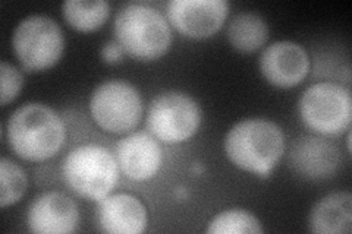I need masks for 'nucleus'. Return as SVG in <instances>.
Here are the masks:
<instances>
[{
  "label": "nucleus",
  "mask_w": 352,
  "mask_h": 234,
  "mask_svg": "<svg viewBox=\"0 0 352 234\" xmlns=\"http://www.w3.org/2000/svg\"><path fill=\"white\" fill-rule=\"evenodd\" d=\"M6 138L18 157L38 163L54 157L62 150L66 129L52 107L27 103L8 119Z\"/></svg>",
  "instance_id": "1"
},
{
  "label": "nucleus",
  "mask_w": 352,
  "mask_h": 234,
  "mask_svg": "<svg viewBox=\"0 0 352 234\" xmlns=\"http://www.w3.org/2000/svg\"><path fill=\"white\" fill-rule=\"evenodd\" d=\"M285 151L282 129L267 119H245L230 128L225 138V152L238 169L269 176Z\"/></svg>",
  "instance_id": "2"
},
{
  "label": "nucleus",
  "mask_w": 352,
  "mask_h": 234,
  "mask_svg": "<svg viewBox=\"0 0 352 234\" xmlns=\"http://www.w3.org/2000/svg\"><path fill=\"white\" fill-rule=\"evenodd\" d=\"M115 37L125 53L138 60H156L172 44V30L162 12L147 5L129 3L115 19Z\"/></svg>",
  "instance_id": "3"
},
{
  "label": "nucleus",
  "mask_w": 352,
  "mask_h": 234,
  "mask_svg": "<svg viewBox=\"0 0 352 234\" xmlns=\"http://www.w3.org/2000/svg\"><path fill=\"white\" fill-rule=\"evenodd\" d=\"M118 161L102 145L87 143L72 150L63 161V177L80 196L100 202L118 182Z\"/></svg>",
  "instance_id": "4"
},
{
  "label": "nucleus",
  "mask_w": 352,
  "mask_h": 234,
  "mask_svg": "<svg viewBox=\"0 0 352 234\" xmlns=\"http://www.w3.org/2000/svg\"><path fill=\"white\" fill-rule=\"evenodd\" d=\"M14 51L22 68L40 72L53 68L65 50L62 28L46 15H31L22 19L12 36Z\"/></svg>",
  "instance_id": "5"
},
{
  "label": "nucleus",
  "mask_w": 352,
  "mask_h": 234,
  "mask_svg": "<svg viewBox=\"0 0 352 234\" xmlns=\"http://www.w3.org/2000/svg\"><path fill=\"white\" fill-rule=\"evenodd\" d=\"M298 106L304 124L322 135H339L351 125L352 98L342 85L314 84L301 95Z\"/></svg>",
  "instance_id": "6"
},
{
  "label": "nucleus",
  "mask_w": 352,
  "mask_h": 234,
  "mask_svg": "<svg viewBox=\"0 0 352 234\" xmlns=\"http://www.w3.org/2000/svg\"><path fill=\"white\" fill-rule=\"evenodd\" d=\"M90 111L96 124L110 133L134 129L142 116V100L137 88L122 80L98 85L90 98Z\"/></svg>",
  "instance_id": "7"
},
{
  "label": "nucleus",
  "mask_w": 352,
  "mask_h": 234,
  "mask_svg": "<svg viewBox=\"0 0 352 234\" xmlns=\"http://www.w3.org/2000/svg\"><path fill=\"white\" fill-rule=\"evenodd\" d=\"M200 124V107L184 93H162L148 107L147 126L153 137L164 143H179L190 139Z\"/></svg>",
  "instance_id": "8"
},
{
  "label": "nucleus",
  "mask_w": 352,
  "mask_h": 234,
  "mask_svg": "<svg viewBox=\"0 0 352 234\" xmlns=\"http://www.w3.org/2000/svg\"><path fill=\"white\" fill-rule=\"evenodd\" d=\"M229 14L226 0H172L168 18L181 34L207 38L220 30Z\"/></svg>",
  "instance_id": "9"
},
{
  "label": "nucleus",
  "mask_w": 352,
  "mask_h": 234,
  "mask_svg": "<svg viewBox=\"0 0 352 234\" xmlns=\"http://www.w3.org/2000/svg\"><path fill=\"white\" fill-rule=\"evenodd\" d=\"M260 71L269 84L292 88L301 84L310 71V58L298 43L276 41L261 53Z\"/></svg>",
  "instance_id": "10"
},
{
  "label": "nucleus",
  "mask_w": 352,
  "mask_h": 234,
  "mask_svg": "<svg viewBox=\"0 0 352 234\" xmlns=\"http://www.w3.org/2000/svg\"><path fill=\"white\" fill-rule=\"evenodd\" d=\"M80 211L74 200L60 192L40 195L28 208L27 224L37 234H66L78 227Z\"/></svg>",
  "instance_id": "11"
},
{
  "label": "nucleus",
  "mask_w": 352,
  "mask_h": 234,
  "mask_svg": "<svg viewBox=\"0 0 352 234\" xmlns=\"http://www.w3.org/2000/svg\"><path fill=\"white\" fill-rule=\"evenodd\" d=\"M289 164L305 179L322 180L332 176L340 164L336 145L320 137H300L289 151Z\"/></svg>",
  "instance_id": "12"
},
{
  "label": "nucleus",
  "mask_w": 352,
  "mask_h": 234,
  "mask_svg": "<svg viewBox=\"0 0 352 234\" xmlns=\"http://www.w3.org/2000/svg\"><path fill=\"white\" fill-rule=\"evenodd\" d=\"M157 139L146 132H135L118 143V165L131 180L146 182L157 174L162 165Z\"/></svg>",
  "instance_id": "13"
},
{
  "label": "nucleus",
  "mask_w": 352,
  "mask_h": 234,
  "mask_svg": "<svg viewBox=\"0 0 352 234\" xmlns=\"http://www.w3.org/2000/svg\"><path fill=\"white\" fill-rule=\"evenodd\" d=\"M98 222L106 233L141 234L148 224L144 204L128 194L107 195L98 207Z\"/></svg>",
  "instance_id": "14"
},
{
  "label": "nucleus",
  "mask_w": 352,
  "mask_h": 234,
  "mask_svg": "<svg viewBox=\"0 0 352 234\" xmlns=\"http://www.w3.org/2000/svg\"><path fill=\"white\" fill-rule=\"evenodd\" d=\"M308 224L317 234H349L352 230L351 194L335 192L322 198L313 207Z\"/></svg>",
  "instance_id": "15"
},
{
  "label": "nucleus",
  "mask_w": 352,
  "mask_h": 234,
  "mask_svg": "<svg viewBox=\"0 0 352 234\" xmlns=\"http://www.w3.org/2000/svg\"><path fill=\"white\" fill-rule=\"evenodd\" d=\"M228 38L238 51H256L263 47L269 38L267 22L257 14L241 12L230 19Z\"/></svg>",
  "instance_id": "16"
},
{
  "label": "nucleus",
  "mask_w": 352,
  "mask_h": 234,
  "mask_svg": "<svg viewBox=\"0 0 352 234\" xmlns=\"http://www.w3.org/2000/svg\"><path fill=\"white\" fill-rule=\"evenodd\" d=\"M62 12L72 28L87 32L104 24L110 14V5L104 0H66Z\"/></svg>",
  "instance_id": "17"
},
{
  "label": "nucleus",
  "mask_w": 352,
  "mask_h": 234,
  "mask_svg": "<svg viewBox=\"0 0 352 234\" xmlns=\"http://www.w3.org/2000/svg\"><path fill=\"white\" fill-rule=\"evenodd\" d=\"M210 234H261L264 229L260 220L250 211L234 208L217 214L207 226Z\"/></svg>",
  "instance_id": "18"
},
{
  "label": "nucleus",
  "mask_w": 352,
  "mask_h": 234,
  "mask_svg": "<svg viewBox=\"0 0 352 234\" xmlns=\"http://www.w3.org/2000/svg\"><path fill=\"white\" fill-rule=\"evenodd\" d=\"M27 174L21 167L3 157L0 160V207L16 204L27 191Z\"/></svg>",
  "instance_id": "19"
},
{
  "label": "nucleus",
  "mask_w": 352,
  "mask_h": 234,
  "mask_svg": "<svg viewBox=\"0 0 352 234\" xmlns=\"http://www.w3.org/2000/svg\"><path fill=\"white\" fill-rule=\"evenodd\" d=\"M0 80H2V106L14 102L24 86V76L12 63H0Z\"/></svg>",
  "instance_id": "20"
},
{
  "label": "nucleus",
  "mask_w": 352,
  "mask_h": 234,
  "mask_svg": "<svg viewBox=\"0 0 352 234\" xmlns=\"http://www.w3.org/2000/svg\"><path fill=\"white\" fill-rule=\"evenodd\" d=\"M100 56H102L103 62H106V63H118V62H122L124 56H125V50L116 40H113V41H109L104 44V46L102 47Z\"/></svg>",
  "instance_id": "21"
}]
</instances>
